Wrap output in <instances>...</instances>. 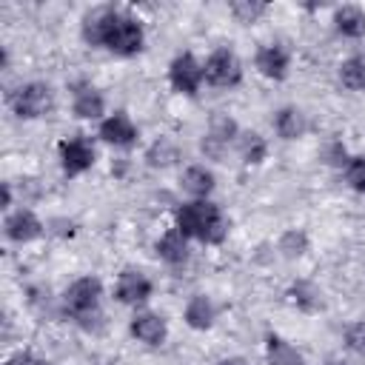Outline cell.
<instances>
[{
  "instance_id": "6da1fadb",
  "label": "cell",
  "mask_w": 365,
  "mask_h": 365,
  "mask_svg": "<svg viewBox=\"0 0 365 365\" xmlns=\"http://www.w3.org/2000/svg\"><path fill=\"white\" fill-rule=\"evenodd\" d=\"M83 40L88 46H103L120 57H131L143 51L145 34L140 20H134L131 14L117 9H97L83 20Z\"/></svg>"
},
{
  "instance_id": "7a4b0ae2",
  "label": "cell",
  "mask_w": 365,
  "mask_h": 365,
  "mask_svg": "<svg viewBox=\"0 0 365 365\" xmlns=\"http://www.w3.org/2000/svg\"><path fill=\"white\" fill-rule=\"evenodd\" d=\"M174 220H177V231L188 240H200L205 245H220L228 234V220L222 214L220 205L208 202V200H191V202H182L177 211H174Z\"/></svg>"
},
{
  "instance_id": "3957f363",
  "label": "cell",
  "mask_w": 365,
  "mask_h": 365,
  "mask_svg": "<svg viewBox=\"0 0 365 365\" xmlns=\"http://www.w3.org/2000/svg\"><path fill=\"white\" fill-rule=\"evenodd\" d=\"M103 297V282L97 277H80L74 279L63 294V311L71 319H88L97 314V302Z\"/></svg>"
},
{
  "instance_id": "277c9868",
  "label": "cell",
  "mask_w": 365,
  "mask_h": 365,
  "mask_svg": "<svg viewBox=\"0 0 365 365\" xmlns=\"http://www.w3.org/2000/svg\"><path fill=\"white\" fill-rule=\"evenodd\" d=\"M9 106H11V111L20 120L46 117L51 111V88L46 83H26V86H20V88L11 91Z\"/></svg>"
},
{
  "instance_id": "5b68a950",
  "label": "cell",
  "mask_w": 365,
  "mask_h": 365,
  "mask_svg": "<svg viewBox=\"0 0 365 365\" xmlns=\"http://www.w3.org/2000/svg\"><path fill=\"white\" fill-rule=\"evenodd\" d=\"M202 77L205 83L217 86V88H231L240 86L242 80V63L231 48H217L208 54L205 66H202Z\"/></svg>"
},
{
  "instance_id": "8992f818",
  "label": "cell",
  "mask_w": 365,
  "mask_h": 365,
  "mask_svg": "<svg viewBox=\"0 0 365 365\" xmlns=\"http://www.w3.org/2000/svg\"><path fill=\"white\" fill-rule=\"evenodd\" d=\"M168 80H171V86H174L177 91L194 97V94L200 91V86H202L205 77H202V66L194 60V54H191V51H182V54H177V57L171 60V66H168Z\"/></svg>"
},
{
  "instance_id": "52a82bcc",
  "label": "cell",
  "mask_w": 365,
  "mask_h": 365,
  "mask_svg": "<svg viewBox=\"0 0 365 365\" xmlns=\"http://www.w3.org/2000/svg\"><path fill=\"white\" fill-rule=\"evenodd\" d=\"M60 165H63V174H68V177L88 171L94 165V145L83 134L63 140L60 143Z\"/></svg>"
},
{
  "instance_id": "ba28073f",
  "label": "cell",
  "mask_w": 365,
  "mask_h": 365,
  "mask_svg": "<svg viewBox=\"0 0 365 365\" xmlns=\"http://www.w3.org/2000/svg\"><path fill=\"white\" fill-rule=\"evenodd\" d=\"M151 297V279L134 268H125L120 277H117V285H114V299L123 302V305H140Z\"/></svg>"
},
{
  "instance_id": "9c48e42d",
  "label": "cell",
  "mask_w": 365,
  "mask_h": 365,
  "mask_svg": "<svg viewBox=\"0 0 365 365\" xmlns=\"http://www.w3.org/2000/svg\"><path fill=\"white\" fill-rule=\"evenodd\" d=\"M100 137L117 148H128L137 143V125L125 111H114L100 123Z\"/></svg>"
},
{
  "instance_id": "30bf717a",
  "label": "cell",
  "mask_w": 365,
  "mask_h": 365,
  "mask_svg": "<svg viewBox=\"0 0 365 365\" xmlns=\"http://www.w3.org/2000/svg\"><path fill=\"white\" fill-rule=\"evenodd\" d=\"M3 231H6V237H9L11 242H31V240H37V237L43 234V222L37 220L34 211L20 208V211H11V214L6 217Z\"/></svg>"
},
{
  "instance_id": "8fae6325",
  "label": "cell",
  "mask_w": 365,
  "mask_h": 365,
  "mask_svg": "<svg viewBox=\"0 0 365 365\" xmlns=\"http://www.w3.org/2000/svg\"><path fill=\"white\" fill-rule=\"evenodd\" d=\"M254 66L259 68V74H265L268 80H282L288 74V66H291V54L285 46L279 43H268L257 51L254 57Z\"/></svg>"
},
{
  "instance_id": "7c38bea8",
  "label": "cell",
  "mask_w": 365,
  "mask_h": 365,
  "mask_svg": "<svg viewBox=\"0 0 365 365\" xmlns=\"http://www.w3.org/2000/svg\"><path fill=\"white\" fill-rule=\"evenodd\" d=\"M131 334L145 342V345H163L165 336H168V325L160 314H151V311H143V314H134L131 319Z\"/></svg>"
},
{
  "instance_id": "4fadbf2b",
  "label": "cell",
  "mask_w": 365,
  "mask_h": 365,
  "mask_svg": "<svg viewBox=\"0 0 365 365\" xmlns=\"http://www.w3.org/2000/svg\"><path fill=\"white\" fill-rule=\"evenodd\" d=\"M71 111L80 117V120H100L106 114V100L97 88L91 86H83L74 91V103H71Z\"/></svg>"
},
{
  "instance_id": "5bb4252c",
  "label": "cell",
  "mask_w": 365,
  "mask_h": 365,
  "mask_svg": "<svg viewBox=\"0 0 365 365\" xmlns=\"http://www.w3.org/2000/svg\"><path fill=\"white\" fill-rule=\"evenodd\" d=\"M180 182H182V191L191 194L194 200H205V197L214 191V174H211V168H205V165H188V168L182 171Z\"/></svg>"
},
{
  "instance_id": "9a60e30c",
  "label": "cell",
  "mask_w": 365,
  "mask_h": 365,
  "mask_svg": "<svg viewBox=\"0 0 365 365\" xmlns=\"http://www.w3.org/2000/svg\"><path fill=\"white\" fill-rule=\"evenodd\" d=\"M182 317H185V322H188L194 331H205V328H211V325H214L217 308H214V302H211L205 294H197V297H191V299H188V305H185Z\"/></svg>"
},
{
  "instance_id": "2e32d148",
  "label": "cell",
  "mask_w": 365,
  "mask_h": 365,
  "mask_svg": "<svg viewBox=\"0 0 365 365\" xmlns=\"http://www.w3.org/2000/svg\"><path fill=\"white\" fill-rule=\"evenodd\" d=\"M305 128H308L305 114H302L299 108H294V106H285V108H279V111L274 114V131H277L282 140H297V137L305 134Z\"/></svg>"
},
{
  "instance_id": "e0dca14e",
  "label": "cell",
  "mask_w": 365,
  "mask_h": 365,
  "mask_svg": "<svg viewBox=\"0 0 365 365\" xmlns=\"http://www.w3.org/2000/svg\"><path fill=\"white\" fill-rule=\"evenodd\" d=\"M157 257H160V259H165L168 265H182V262L188 259L185 237H182L177 228L165 231V234L157 240Z\"/></svg>"
},
{
  "instance_id": "ac0fdd59",
  "label": "cell",
  "mask_w": 365,
  "mask_h": 365,
  "mask_svg": "<svg viewBox=\"0 0 365 365\" xmlns=\"http://www.w3.org/2000/svg\"><path fill=\"white\" fill-rule=\"evenodd\" d=\"M334 26L342 37L359 40V37H365V11L359 6H342L334 14Z\"/></svg>"
},
{
  "instance_id": "d6986e66",
  "label": "cell",
  "mask_w": 365,
  "mask_h": 365,
  "mask_svg": "<svg viewBox=\"0 0 365 365\" xmlns=\"http://www.w3.org/2000/svg\"><path fill=\"white\" fill-rule=\"evenodd\" d=\"M265 354H268V365H305V356L277 334H268Z\"/></svg>"
},
{
  "instance_id": "ffe728a7",
  "label": "cell",
  "mask_w": 365,
  "mask_h": 365,
  "mask_svg": "<svg viewBox=\"0 0 365 365\" xmlns=\"http://www.w3.org/2000/svg\"><path fill=\"white\" fill-rule=\"evenodd\" d=\"M180 160V148L168 140V137H160V140H154L148 148H145V163L151 165V168H168V165H174Z\"/></svg>"
},
{
  "instance_id": "44dd1931",
  "label": "cell",
  "mask_w": 365,
  "mask_h": 365,
  "mask_svg": "<svg viewBox=\"0 0 365 365\" xmlns=\"http://www.w3.org/2000/svg\"><path fill=\"white\" fill-rule=\"evenodd\" d=\"M339 80L351 91H365V54H354V57L342 60Z\"/></svg>"
},
{
  "instance_id": "7402d4cb",
  "label": "cell",
  "mask_w": 365,
  "mask_h": 365,
  "mask_svg": "<svg viewBox=\"0 0 365 365\" xmlns=\"http://www.w3.org/2000/svg\"><path fill=\"white\" fill-rule=\"evenodd\" d=\"M237 148H240V154H242V160H245L248 165H259V163L265 160V151H268L265 140H262L257 131H242V134L237 137Z\"/></svg>"
},
{
  "instance_id": "603a6c76",
  "label": "cell",
  "mask_w": 365,
  "mask_h": 365,
  "mask_svg": "<svg viewBox=\"0 0 365 365\" xmlns=\"http://www.w3.org/2000/svg\"><path fill=\"white\" fill-rule=\"evenodd\" d=\"M288 299H291L297 308H302V311H317V308L322 305L319 291H317L311 282H305V279H299V282H294V285L288 288Z\"/></svg>"
},
{
  "instance_id": "cb8c5ba5",
  "label": "cell",
  "mask_w": 365,
  "mask_h": 365,
  "mask_svg": "<svg viewBox=\"0 0 365 365\" xmlns=\"http://www.w3.org/2000/svg\"><path fill=\"white\" fill-rule=\"evenodd\" d=\"M211 140H217V143H222V145H228L231 140H237L240 137V125L228 117V114H214L211 120H208V131H205Z\"/></svg>"
},
{
  "instance_id": "d4e9b609",
  "label": "cell",
  "mask_w": 365,
  "mask_h": 365,
  "mask_svg": "<svg viewBox=\"0 0 365 365\" xmlns=\"http://www.w3.org/2000/svg\"><path fill=\"white\" fill-rule=\"evenodd\" d=\"M279 251H282V257H288V259L302 257V254L308 251V237H305V231L288 228V231L279 237Z\"/></svg>"
},
{
  "instance_id": "484cf974",
  "label": "cell",
  "mask_w": 365,
  "mask_h": 365,
  "mask_svg": "<svg viewBox=\"0 0 365 365\" xmlns=\"http://www.w3.org/2000/svg\"><path fill=\"white\" fill-rule=\"evenodd\" d=\"M265 11H268V6L259 3V0H234V3H231V14H234L240 23H257Z\"/></svg>"
},
{
  "instance_id": "4316f807",
  "label": "cell",
  "mask_w": 365,
  "mask_h": 365,
  "mask_svg": "<svg viewBox=\"0 0 365 365\" xmlns=\"http://www.w3.org/2000/svg\"><path fill=\"white\" fill-rule=\"evenodd\" d=\"M345 180L351 182V188L365 194V157H351L345 163Z\"/></svg>"
},
{
  "instance_id": "83f0119b",
  "label": "cell",
  "mask_w": 365,
  "mask_h": 365,
  "mask_svg": "<svg viewBox=\"0 0 365 365\" xmlns=\"http://www.w3.org/2000/svg\"><path fill=\"white\" fill-rule=\"evenodd\" d=\"M345 345L356 354L365 356V322H354L348 331H345Z\"/></svg>"
},
{
  "instance_id": "f1b7e54d",
  "label": "cell",
  "mask_w": 365,
  "mask_h": 365,
  "mask_svg": "<svg viewBox=\"0 0 365 365\" xmlns=\"http://www.w3.org/2000/svg\"><path fill=\"white\" fill-rule=\"evenodd\" d=\"M6 365H54V362L37 359V356H31L29 351H17V354H11V356L6 359Z\"/></svg>"
},
{
  "instance_id": "f546056e",
  "label": "cell",
  "mask_w": 365,
  "mask_h": 365,
  "mask_svg": "<svg viewBox=\"0 0 365 365\" xmlns=\"http://www.w3.org/2000/svg\"><path fill=\"white\" fill-rule=\"evenodd\" d=\"M11 205V182H3V208Z\"/></svg>"
},
{
  "instance_id": "4dcf8cb0",
  "label": "cell",
  "mask_w": 365,
  "mask_h": 365,
  "mask_svg": "<svg viewBox=\"0 0 365 365\" xmlns=\"http://www.w3.org/2000/svg\"><path fill=\"white\" fill-rule=\"evenodd\" d=\"M217 365H248L242 356H225V359H220Z\"/></svg>"
}]
</instances>
